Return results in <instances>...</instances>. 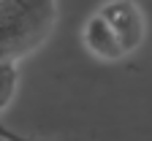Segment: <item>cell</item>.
<instances>
[{
    "label": "cell",
    "mask_w": 152,
    "mask_h": 141,
    "mask_svg": "<svg viewBox=\"0 0 152 141\" xmlns=\"http://www.w3.org/2000/svg\"><path fill=\"white\" fill-rule=\"evenodd\" d=\"M0 141H11V138H0Z\"/></svg>",
    "instance_id": "5b68a950"
},
{
    "label": "cell",
    "mask_w": 152,
    "mask_h": 141,
    "mask_svg": "<svg viewBox=\"0 0 152 141\" xmlns=\"http://www.w3.org/2000/svg\"><path fill=\"white\" fill-rule=\"evenodd\" d=\"M16 84H19V68L14 60H6V63H0V114H3L11 100L16 95Z\"/></svg>",
    "instance_id": "277c9868"
},
{
    "label": "cell",
    "mask_w": 152,
    "mask_h": 141,
    "mask_svg": "<svg viewBox=\"0 0 152 141\" xmlns=\"http://www.w3.org/2000/svg\"><path fill=\"white\" fill-rule=\"evenodd\" d=\"M95 14L103 16L106 25L117 33L125 54L139 49V44L144 41V16H141L139 6L133 3V0H109V3H103Z\"/></svg>",
    "instance_id": "7a4b0ae2"
},
{
    "label": "cell",
    "mask_w": 152,
    "mask_h": 141,
    "mask_svg": "<svg viewBox=\"0 0 152 141\" xmlns=\"http://www.w3.org/2000/svg\"><path fill=\"white\" fill-rule=\"evenodd\" d=\"M82 41H84V46H87L95 57H101V60H120V57H125V49H122V44H120L117 33H114V30L106 25V19L98 16V14H92L87 22H84Z\"/></svg>",
    "instance_id": "3957f363"
},
{
    "label": "cell",
    "mask_w": 152,
    "mask_h": 141,
    "mask_svg": "<svg viewBox=\"0 0 152 141\" xmlns=\"http://www.w3.org/2000/svg\"><path fill=\"white\" fill-rule=\"evenodd\" d=\"M57 0H0V63L30 54L52 33Z\"/></svg>",
    "instance_id": "6da1fadb"
}]
</instances>
